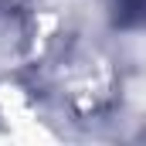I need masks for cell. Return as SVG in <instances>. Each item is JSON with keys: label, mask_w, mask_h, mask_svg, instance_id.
<instances>
[{"label": "cell", "mask_w": 146, "mask_h": 146, "mask_svg": "<svg viewBox=\"0 0 146 146\" xmlns=\"http://www.w3.org/2000/svg\"><path fill=\"white\" fill-rule=\"evenodd\" d=\"M119 7V21L133 24V21H146V0H115Z\"/></svg>", "instance_id": "6da1fadb"}]
</instances>
